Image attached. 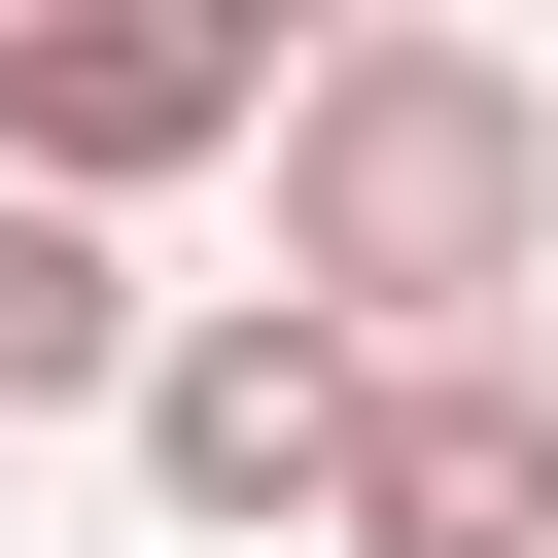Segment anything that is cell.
<instances>
[{"label":"cell","mask_w":558,"mask_h":558,"mask_svg":"<svg viewBox=\"0 0 558 558\" xmlns=\"http://www.w3.org/2000/svg\"><path fill=\"white\" fill-rule=\"evenodd\" d=\"M558 279V70L523 35H314L279 70V314L384 384V349H523Z\"/></svg>","instance_id":"6da1fadb"},{"label":"cell","mask_w":558,"mask_h":558,"mask_svg":"<svg viewBox=\"0 0 558 558\" xmlns=\"http://www.w3.org/2000/svg\"><path fill=\"white\" fill-rule=\"evenodd\" d=\"M209 140H279V35L244 0H35L0 35V209H140Z\"/></svg>","instance_id":"7a4b0ae2"},{"label":"cell","mask_w":558,"mask_h":558,"mask_svg":"<svg viewBox=\"0 0 558 558\" xmlns=\"http://www.w3.org/2000/svg\"><path fill=\"white\" fill-rule=\"evenodd\" d=\"M349 418H384V384H349V349H314L279 279L140 349V488H174V523H349Z\"/></svg>","instance_id":"3957f363"},{"label":"cell","mask_w":558,"mask_h":558,"mask_svg":"<svg viewBox=\"0 0 558 558\" xmlns=\"http://www.w3.org/2000/svg\"><path fill=\"white\" fill-rule=\"evenodd\" d=\"M314 558H558V349H384Z\"/></svg>","instance_id":"277c9868"},{"label":"cell","mask_w":558,"mask_h":558,"mask_svg":"<svg viewBox=\"0 0 558 558\" xmlns=\"http://www.w3.org/2000/svg\"><path fill=\"white\" fill-rule=\"evenodd\" d=\"M140 349H174L140 244H105V209H0V418H140Z\"/></svg>","instance_id":"5b68a950"}]
</instances>
